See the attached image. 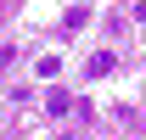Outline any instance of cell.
Segmentation results:
<instances>
[{
  "label": "cell",
  "mask_w": 146,
  "mask_h": 140,
  "mask_svg": "<svg viewBox=\"0 0 146 140\" xmlns=\"http://www.w3.org/2000/svg\"><path fill=\"white\" fill-rule=\"evenodd\" d=\"M112 67H118V51H96L90 62H84V73H90V79H107Z\"/></svg>",
  "instance_id": "cell-1"
},
{
  "label": "cell",
  "mask_w": 146,
  "mask_h": 140,
  "mask_svg": "<svg viewBox=\"0 0 146 140\" xmlns=\"http://www.w3.org/2000/svg\"><path fill=\"white\" fill-rule=\"evenodd\" d=\"M45 112H51V118H68V112H73V95H62V90L45 95Z\"/></svg>",
  "instance_id": "cell-2"
},
{
  "label": "cell",
  "mask_w": 146,
  "mask_h": 140,
  "mask_svg": "<svg viewBox=\"0 0 146 140\" xmlns=\"http://www.w3.org/2000/svg\"><path fill=\"white\" fill-rule=\"evenodd\" d=\"M56 67H62L56 56H39V62H34V73H39V79H56Z\"/></svg>",
  "instance_id": "cell-3"
},
{
  "label": "cell",
  "mask_w": 146,
  "mask_h": 140,
  "mask_svg": "<svg viewBox=\"0 0 146 140\" xmlns=\"http://www.w3.org/2000/svg\"><path fill=\"white\" fill-rule=\"evenodd\" d=\"M6 62H11V51H0V67H6Z\"/></svg>",
  "instance_id": "cell-4"
}]
</instances>
